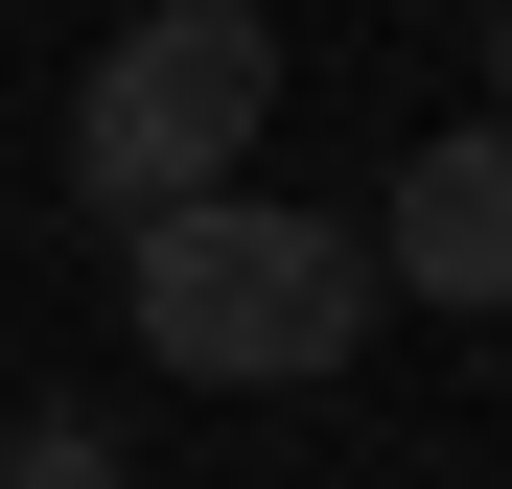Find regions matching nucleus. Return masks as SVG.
Returning a JSON list of instances; mask_svg holds the SVG:
<instances>
[{"label":"nucleus","instance_id":"nucleus-1","mask_svg":"<svg viewBox=\"0 0 512 489\" xmlns=\"http://www.w3.org/2000/svg\"><path fill=\"white\" fill-rule=\"evenodd\" d=\"M117 303H140V350L187 373V396H326V373L373 350V233L210 187V210L117 233Z\"/></svg>","mask_w":512,"mask_h":489},{"label":"nucleus","instance_id":"nucleus-2","mask_svg":"<svg viewBox=\"0 0 512 489\" xmlns=\"http://www.w3.org/2000/svg\"><path fill=\"white\" fill-rule=\"evenodd\" d=\"M256 117H280V24L256 0H163V24H117L70 70V187L117 233H163V210L256 187Z\"/></svg>","mask_w":512,"mask_h":489},{"label":"nucleus","instance_id":"nucleus-3","mask_svg":"<svg viewBox=\"0 0 512 489\" xmlns=\"http://www.w3.org/2000/svg\"><path fill=\"white\" fill-rule=\"evenodd\" d=\"M373 280H419V303H512V140H489V117L396 163V210H373Z\"/></svg>","mask_w":512,"mask_h":489},{"label":"nucleus","instance_id":"nucleus-4","mask_svg":"<svg viewBox=\"0 0 512 489\" xmlns=\"http://www.w3.org/2000/svg\"><path fill=\"white\" fill-rule=\"evenodd\" d=\"M0 489H140L117 420H0Z\"/></svg>","mask_w":512,"mask_h":489},{"label":"nucleus","instance_id":"nucleus-5","mask_svg":"<svg viewBox=\"0 0 512 489\" xmlns=\"http://www.w3.org/2000/svg\"><path fill=\"white\" fill-rule=\"evenodd\" d=\"M489 140H512V0H489Z\"/></svg>","mask_w":512,"mask_h":489}]
</instances>
